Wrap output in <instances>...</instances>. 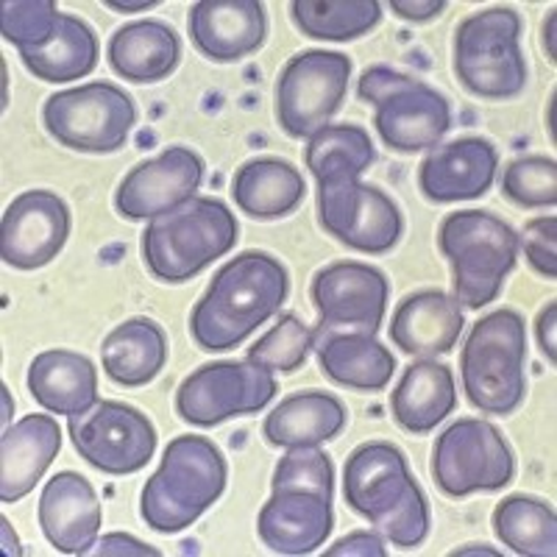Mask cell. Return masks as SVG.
Here are the masks:
<instances>
[{
  "label": "cell",
  "instance_id": "cell-1",
  "mask_svg": "<svg viewBox=\"0 0 557 557\" xmlns=\"http://www.w3.org/2000/svg\"><path fill=\"white\" fill-rule=\"evenodd\" d=\"M290 293V276L278 257L243 251L212 276L190 312V335L203 351H228L271 321Z\"/></svg>",
  "mask_w": 557,
  "mask_h": 557
},
{
  "label": "cell",
  "instance_id": "cell-2",
  "mask_svg": "<svg viewBox=\"0 0 557 557\" xmlns=\"http://www.w3.org/2000/svg\"><path fill=\"white\" fill-rule=\"evenodd\" d=\"M343 499L399 549H416L430 535L426 494L412 476L405 451L387 441H368L346 457Z\"/></svg>",
  "mask_w": 557,
  "mask_h": 557
},
{
  "label": "cell",
  "instance_id": "cell-3",
  "mask_svg": "<svg viewBox=\"0 0 557 557\" xmlns=\"http://www.w3.org/2000/svg\"><path fill=\"white\" fill-rule=\"evenodd\" d=\"M240 240V223L221 198L193 196L151 218L139 235V257L157 282L182 285L226 257Z\"/></svg>",
  "mask_w": 557,
  "mask_h": 557
},
{
  "label": "cell",
  "instance_id": "cell-4",
  "mask_svg": "<svg viewBox=\"0 0 557 557\" xmlns=\"http://www.w3.org/2000/svg\"><path fill=\"white\" fill-rule=\"evenodd\" d=\"M226 482V457L209 437L178 435L143 487L139 516L153 532H182L221 499Z\"/></svg>",
  "mask_w": 557,
  "mask_h": 557
},
{
  "label": "cell",
  "instance_id": "cell-5",
  "mask_svg": "<svg viewBox=\"0 0 557 557\" xmlns=\"http://www.w3.org/2000/svg\"><path fill=\"white\" fill-rule=\"evenodd\" d=\"M437 248L451 268V296L466 310H482L505 287L519 262V232L485 209H460L437 228Z\"/></svg>",
  "mask_w": 557,
  "mask_h": 557
},
{
  "label": "cell",
  "instance_id": "cell-6",
  "mask_svg": "<svg viewBox=\"0 0 557 557\" xmlns=\"http://www.w3.org/2000/svg\"><path fill=\"white\" fill-rule=\"evenodd\" d=\"M521 14L510 7L482 9L455 28L451 67L471 96L507 101L524 92L527 59L521 51Z\"/></svg>",
  "mask_w": 557,
  "mask_h": 557
},
{
  "label": "cell",
  "instance_id": "cell-7",
  "mask_svg": "<svg viewBox=\"0 0 557 557\" xmlns=\"http://www.w3.org/2000/svg\"><path fill=\"white\" fill-rule=\"evenodd\" d=\"M527 323L516 310L491 312L474 323L460 351L462 391L491 416H510L527 393Z\"/></svg>",
  "mask_w": 557,
  "mask_h": 557
},
{
  "label": "cell",
  "instance_id": "cell-8",
  "mask_svg": "<svg viewBox=\"0 0 557 557\" xmlns=\"http://www.w3.org/2000/svg\"><path fill=\"white\" fill-rule=\"evenodd\" d=\"M357 96L376 109L374 126L391 151H426L451 128V107L446 96L421 78L385 64H374L362 73Z\"/></svg>",
  "mask_w": 557,
  "mask_h": 557
},
{
  "label": "cell",
  "instance_id": "cell-9",
  "mask_svg": "<svg viewBox=\"0 0 557 557\" xmlns=\"http://www.w3.org/2000/svg\"><path fill=\"white\" fill-rule=\"evenodd\" d=\"M45 132L78 153H114L137 126V107L123 87L89 82L53 92L42 107Z\"/></svg>",
  "mask_w": 557,
  "mask_h": 557
},
{
  "label": "cell",
  "instance_id": "cell-10",
  "mask_svg": "<svg viewBox=\"0 0 557 557\" xmlns=\"http://www.w3.org/2000/svg\"><path fill=\"white\" fill-rule=\"evenodd\" d=\"M430 471L435 485L451 499L496 494L516 476V457L491 421L457 418L432 446Z\"/></svg>",
  "mask_w": 557,
  "mask_h": 557
},
{
  "label": "cell",
  "instance_id": "cell-11",
  "mask_svg": "<svg viewBox=\"0 0 557 557\" xmlns=\"http://www.w3.org/2000/svg\"><path fill=\"white\" fill-rule=\"evenodd\" d=\"M351 57L341 51H301L282 67L273 87V112L282 132L310 139L341 112L351 78Z\"/></svg>",
  "mask_w": 557,
  "mask_h": 557
},
{
  "label": "cell",
  "instance_id": "cell-12",
  "mask_svg": "<svg viewBox=\"0 0 557 557\" xmlns=\"http://www.w3.org/2000/svg\"><path fill=\"white\" fill-rule=\"evenodd\" d=\"M318 223L337 243L371 257L393 251L405 235V218L396 201L348 173L318 182Z\"/></svg>",
  "mask_w": 557,
  "mask_h": 557
},
{
  "label": "cell",
  "instance_id": "cell-13",
  "mask_svg": "<svg viewBox=\"0 0 557 557\" xmlns=\"http://www.w3.org/2000/svg\"><path fill=\"white\" fill-rule=\"evenodd\" d=\"M276 393V376L251 360L207 362L182 380L176 391V412L184 424L209 430L228 418L265 410Z\"/></svg>",
  "mask_w": 557,
  "mask_h": 557
},
{
  "label": "cell",
  "instance_id": "cell-14",
  "mask_svg": "<svg viewBox=\"0 0 557 557\" xmlns=\"http://www.w3.org/2000/svg\"><path fill=\"white\" fill-rule=\"evenodd\" d=\"M70 441L84 462L112 476L137 474L157 451L151 418L123 401H98L70 416Z\"/></svg>",
  "mask_w": 557,
  "mask_h": 557
},
{
  "label": "cell",
  "instance_id": "cell-15",
  "mask_svg": "<svg viewBox=\"0 0 557 557\" xmlns=\"http://www.w3.org/2000/svg\"><path fill=\"white\" fill-rule=\"evenodd\" d=\"M310 293L321 321L315 337L337 332L376 335L391 301V282L380 268L343 260L321 268L312 278Z\"/></svg>",
  "mask_w": 557,
  "mask_h": 557
},
{
  "label": "cell",
  "instance_id": "cell-16",
  "mask_svg": "<svg viewBox=\"0 0 557 557\" xmlns=\"http://www.w3.org/2000/svg\"><path fill=\"white\" fill-rule=\"evenodd\" d=\"M73 228V215L53 190L20 193L0 221V257L14 271H37L53 262Z\"/></svg>",
  "mask_w": 557,
  "mask_h": 557
},
{
  "label": "cell",
  "instance_id": "cell-17",
  "mask_svg": "<svg viewBox=\"0 0 557 557\" xmlns=\"http://www.w3.org/2000/svg\"><path fill=\"white\" fill-rule=\"evenodd\" d=\"M203 182V159L187 146H168L134 165L114 193V209L126 221H151L190 201Z\"/></svg>",
  "mask_w": 557,
  "mask_h": 557
},
{
  "label": "cell",
  "instance_id": "cell-18",
  "mask_svg": "<svg viewBox=\"0 0 557 557\" xmlns=\"http://www.w3.org/2000/svg\"><path fill=\"white\" fill-rule=\"evenodd\" d=\"M499 151L485 137H457L435 146L418 165V190L432 203L482 198L496 178Z\"/></svg>",
  "mask_w": 557,
  "mask_h": 557
},
{
  "label": "cell",
  "instance_id": "cell-19",
  "mask_svg": "<svg viewBox=\"0 0 557 557\" xmlns=\"http://www.w3.org/2000/svg\"><path fill=\"white\" fill-rule=\"evenodd\" d=\"M187 32L209 62H240L265 42L268 14L260 0H201L190 7Z\"/></svg>",
  "mask_w": 557,
  "mask_h": 557
},
{
  "label": "cell",
  "instance_id": "cell-20",
  "mask_svg": "<svg viewBox=\"0 0 557 557\" xmlns=\"http://www.w3.org/2000/svg\"><path fill=\"white\" fill-rule=\"evenodd\" d=\"M103 507L96 487L78 471H59L39 496V527L62 555H87L98 541Z\"/></svg>",
  "mask_w": 557,
  "mask_h": 557
},
{
  "label": "cell",
  "instance_id": "cell-21",
  "mask_svg": "<svg viewBox=\"0 0 557 557\" xmlns=\"http://www.w3.org/2000/svg\"><path fill=\"white\" fill-rule=\"evenodd\" d=\"M332 527V499L305 487L271 491L257 519L260 541L276 555H310L326 544Z\"/></svg>",
  "mask_w": 557,
  "mask_h": 557
},
{
  "label": "cell",
  "instance_id": "cell-22",
  "mask_svg": "<svg viewBox=\"0 0 557 557\" xmlns=\"http://www.w3.org/2000/svg\"><path fill=\"white\" fill-rule=\"evenodd\" d=\"M62 449V430L48 412H32L0 437V502L28 496Z\"/></svg>",
  "mask_w": 557,
  "mask_h": 557
},
{
  "label": "cell",
  "instance_id": "cell-23",
  "mask_svg": "<svg viewBox=\"0 0 557 557\" xmlns=\"http://www.w3.org/2000/svg\"><path fill=\"white\" fill-rule=\"evenodd\" d=\"M462 307L444 290L407 296L391 318V341L405 355L435 360L449 355L462 335Z\"/></svg>",
  "mask_w": 557,
  "mask_h": 557
},
{
  "label": "cell",
  "instance_id": "cell-24",
  "mask_svg": "<svg viewBox=\"0 0 557 557\" xmlns=\"http://www.w3.org/2000/svg\"><path fill=\"white\" fill-rule=\"evenodd\" d=\"M28 393L42 410L78 416L98 405V368L87 355L70 348L42 351L28 366Z\"/></svg>",
  "mask_w": 557,
  "mask_h": 557
},
{
  "label": "cell",
  "instance_id": "cell-25",
  "mask_svg": "<svg viewBox=\"0 0 557 557\" xmlns=\"http://www.w3.org/2000/svg\"><path fill=\"white\" fill-rule=\"evenodd\" d=\"M348 424V410L326 391H301L278 401L268 412L262 435L278 449H301L335 441Z\"/></svg>",
  "mask_w": 557,
  "mask_h": 557
},
{
  "label": "cell",
  "instance_id": "cell-26",
  "mask_svg": "<svg viewBox=\"0 0 557 557\" xmlns=\"http://www.w3.org/2000/svg\"><path fill=\"white\" fill-rule=\"evenodd\" d=\"M109 67L132 84H157L182 62V39L162 20H139L117 28L107 45Z\"/></svg>",
  "mask_w": 557,
  "mask_h": 557
},
{
  "label": "cell",
  "instance_id": "cell-27",
  "mask_svg": "<svg viewBox=\"0 0 557 557\" xmlns=\"http://www.w3.org/2000/svg\"><path fill=\"white\" fill-rule=\"evenodd\" d=\"M318 351V366L326 380L360 393H380L391 385L396 374V357L374 335L337 332L312 341Z\"/></svg>",
  "mask_w": 557,
  "mask_h": 557
},
{
  "label": "cell",
  "instance_id": "cell-28",
  "mask_svg": "<svg viewBox=\"0 0 557 557\" xmlns=\"http://www.w3.org/2000/svg\"><path fill=\"white\" fill-rule=\"evenodd\" d=\"M455 410L457 385L451 368L426 357L412 362L391 393L393 421L412 435H426Z\"/></svg>",
  "mask_w": 557,
  "mask_h": 557
},
{
  "label": "cell",
  "instance_id": "cell-29",
  "mask_svg": "<svg viewBox=\"0 0 557 557\" xmlns=\"http://www.w3.org/2000/svg\"><path fill=\"white\" fill-rule=\"evenodd\" d=\"M232 198L237 209L253 221H278L301 207L307 184L301 171L285 159L257 157L237 168L232 178Z\"/></svg>",
  "mask_w": 557,
  "mask_h": 557
},
{
  "label": "cell",
  "instance_id": "cell-30",
  "mask_svg": "<svg viewBox=\"0 0 557 557\" xmlns=\"http://www.w3.org/2000/svg\"><path fill=\"white\" fill-rule=\"evenodd\" d=\"M103 374L121 387H143L168 366V335L153 318H128L101 346Z\"/></svg>",
  "mask_w": 557,
  "mask_h": 557
},
{
  "label": "cell",
  "instance_id": "cell-31",
  "mask_svg": "<svg viewBox=\"0 0 557 557\" xmlns=\"http://www.w3.org/2000/svg\"><path fill=\"white\" fill-rule=\"evenodd\" d=\"M101 45L89 23L76 14H62L53 37L34 51H20V59L34 78L45 84H67L87 78L98 67Z\"/></svg>",
  "mask_w": 557,
  "mask_h": 557
},
{
  "label": "cell",
  "instance_id": "cell-32",
  "mask_svg": "<svg viewBox=\"0 0 557 557\" xmlns=\"http://www.w3.org/2000/svg\"><path fill=\"white\" fill-rule=\"evenodd\" d=\"M290 17L305 37L323 39V42H351L380 26L382 3L376 0H293Z\"/></svg>",
  "mask_w": 557,
  "mask_h": 557
},
{
  "label": "cell",
  "instance_id": "cell-33",
  "mask_svg": "<svg viewBox=\"0 0 557 557\" xmlns=\"http://www.w3.org/2000/svg\"><path fill=\"white\" fill-rule=\"evenodd\" d=\"M496 539L521 557L557 555V516L552 505L532 496H507L494 510Z\"/></svg>",
  "mask_w": 557,
  "mask_h": 557
},
{
  "label": "cell",
  "instance_id": "cell-34",
  "mask_svg": "<svg viewBox=\"0 0 557 557\" xmlns=\"http://www.w3.org/2000/svg\"><path fill=\"white\" fill-rule=\"evenodd\" d=\"M376 151L374 143L368 137V132L355 123H337V126H326L310 137L305 151V165L315 176L321 178L337 176V173H348V176H362L368 168L374 165Z\"/></svg>",
  "mask_w": 557,
  "mask_h": 557
},
{
  "label": "cell",
  "instance_id": "cell-35",
  "mask_svg": "<svg viewBox=\"0 0 557 557\" xmlns=\"http://www.w3.org/2000/svg\"><path fill=\"white\" fill-rule=\"evenodd\" d=\"M312 341H315V332L301 318L287 312L273 323L271 332H265L248 348V360L271 371V374H276V371L278 374H296L310 357Z\"/></svg>",
  "mask_w": 557,
  "mask_h": 557
},
{
  "label": "cell",
  "instance_id": "cell-36",
  "mask_svg": "<svg viewBox=\"0 0 557 557\" xmlns=\"http://www.w3.org/2000/svg\"><path fill=\"white\" fill-rule=\"evenodd\" d=\"M57 0H3L0 3V34L17 51L42 48L59 26Z\"/></svg>",
  "mask_w": 557,
  "mask_h": 557
},
{
  "label": "cell",
  "instance_id": "cell-37",
  "mask_svg": "<svg viewBox=\"0 0 557 557\" xmlns=\"http://www.w3.org/2000/svg\"><path fill=\"white\" fill-rule=\"evenodd\" d=\"M502 196L524 209L555 207L557 162L552 157L513 159L502 173Z\"/></svg>",
  "mask_w": 557,
  "mask_h": 557
},
{
  "label": "cell",
  "instance_id": "cell-38",
  "mask_svg": "<svg viewBox=\"0 0 557 557\" xmlns=\"http://www.w3.org/2000/svg\"><path fill=\"white\" fill-rule=\"evenodd\" d=\"M287 487H305L315 491L326 499L335 496V466L330 455L318 446H301V449H287V455L276 462L271 491H287Z\"/></svg>",
  "mask_w": 557,
  "mask_h": 557
},
{
  "label": "cell",
  "instance_id": "cell-39",
  "mask_svg": "<svg viewBox=\"0 0 557 557\" xmlns=\"http://www.w3.org/2000/svg\"><path fill=\"white\" fill-rule=\"evenodd\" d=\"M519 248H524V257L535 273L555 282L557 278V218L541 215L524 223V232L519 235Z\"/></svg>",
  "mask_w": 557,
  "mask_h": 557
},
{
  "label": "cell",
  "instance_id": "cell-40",
  "mask_svg": "<svg viewBox=\"0 0 557 557\" xmlns=\"http://www.w3.org/2000/svg\"><path fill=\"white\" fill-rule=\"evenodd\" d=\"M326 557H385V541L376 535V532H366V530H357V532H348L346 539L337 541L335 546L323 552Z\"/></svg>",
  "mask_w": 557,
  "mask_h": 557
},
{
  "label": "cell",
  "instance_id": "cell-41",
  "mask_svg": "<svg viewBox=\"0 0 557 557\" xmlns=\"http://www.w3.org/2000/svg\"><path fill=\"white\" fill-rule=\"evenodd\" d=\"M87 555H96V557H126V555H137V557H159L162 552L157 546H148L143 544L139 539L134 535H126V532H109L103 535L101 541H96V549H89Z\"/></svg>",
  "mask_w": 557,
  "mask_h": 557
},
{
  "label": "cell",
  "instance_id": "cell-42",
  "mask_svg": "<svg viewBox=\"0 0 557 557\" xmlns=\"http://www.w3.org/2000/svg\"><path fill=\"white\" fill-rule=\"evenodd\" d=\"M449 9L446 0H391V12L410 23H430Z\"/></svg>",
  "mask_w": 557,
  "mask_h": 557
},
{
  "label": "cell",
  "instance_id": "cell-43",
  "mask_svg": "<svg viewBox=\"0 0 557 557\" xmlns=\"http://www.w3.org/2000/svg\"><path fill=\"white\" fill-rule=\"evenodd\" d=\"M535 332H539V346L546 355V360L555 366L557 362V305L549 301L544 310L539 312V321H535Z\"/></svg>",
  "mask_w": 557,
  "mask_h": 557
},
{
  "label": "cell",
  "instance_id": "cell-44",
  "mask_svg": "<svg viewBox=\"0 0 557 557\" xmlns=\"http://www.w3.org/2000/svg\"><path fill=\"white\" fill-rule=\"evenodd\" d=\"M157 7H159V0H134V3H128V0H107V9L121 14L148 12V9H157Z\"/></svg>",
  "mask_w": 557,
  "mask_h": 557
},
{
  "label": "cell",
  "instance_id": "cell-45",
  "mask_svg": "<svg viewBox=\"0 0 557 557\" xmlns=\"http://www.w3.org/2000/svg\"><path fill=\"white\" fill-rule=\"evenodd\" d=\"M0 532H3V552H7V555H12V557L23 555V549H20V541H17V535H14L9 519H0Z\"/></svg>",
  "mask_w": 557,
  "mask_h": 557
},
{
  "label": "cell",
  "instance_id": "cell-46",
  "mask_svg": "<svg viewBox=\"0 0 557 557\" xmlns=\"http://www.w3.org/2000/svg\"><path fill=\"white\" fill-rule=\"evenodd\" d=\"M555 23H557V14L549 12V17H546L544 23V48H546V57H549V62L555 64Z\"/></svg>",
  "mask_w": 557,
  "mask_h": 557
},
{
  "label": "cell",
  "instance_id": "cell-47",
  "mask_svg": "<svg viewBox=\"0 0 557 557\" xmlns=\"http://www.w3.org/2000/svg\"><path fill=\"white\" fill-rule=\"evenodd\" d=\"M451 555H499L496 549H491V546L485 544H471V546H460V549H455Z\"/></svg>",
  "mask_w": 557,
  "mask_h": 557
},
{
  "label": "cell",
  "instance_id": "cell-48",
  "mask_svg": "<svg viewBox=\"0 0 557 557\" xmlns=\"http://www.w3.org/2000/svg\"><path fill=\"white\" fill-rule=\"evenodd\" d=\"M0 391H3V430H9V410H14V401H9L7 387H0Z\"/></svg>",
  "mask_w": 557,
  "mask_h": 557
}]
</instances>
